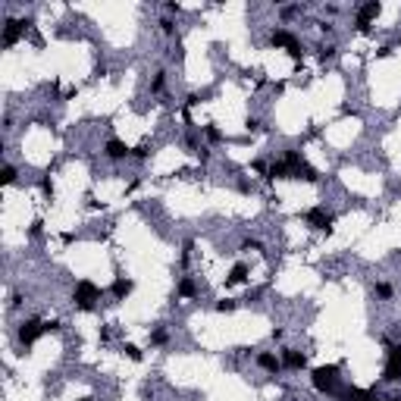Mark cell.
I'll return each mask as SVG.
<instances>
[{
    "mask_svg": "<svg viewBox=\"0 0 401 401\" xmlns=\"http://www.w3.org/2000/svg\"><path fill=\"white\" fill-rule=\"evenodd\" d=\"M204 135H207V141H220V138H223V132H220V128H213V125L204 128Z\"/></svg>",
    "mask_w": 401,
    "mask_h": 401,
    "instance_id": "obj_18",
    "label": "cell"
},
{
    "mask_svg": "<svg viewBox=\"0 0 401 401\" xmlns=\"http://www.w3.org/2000/svg\"><path fill=\"white\" fill-rule=\"evenodd\" d=\"M125 154H128V148L122 145L119 138H110V141H107V157H110V160H122Z\"/></svg>",
    "mask_w": 401,
    "mask_h": 401,
    "instance_id": "obj_10",
    "label": "cell"
},
{
    "mask_svg": "<svg viewBox=\"0 0 401 401\" xmlns=\"http://www.w3.org/2000/svg\"><path fill=\"white\" fill-rule=\"evenodd\" d=\"M128 292H132V279H122V276H119L116 282H113V295H116L119 301H122V298H125Z\"/></svg>",
    "mask_w": 401,
    "mask_h": 401,
    "instance_id": "obj_12",
    "label": "cell"
},
{
    "mask_svg": "<svg viewBox=\"0 0 401 401\" xmlns=\"http://www.w3.org/2000/svg\"><path fill=\"white\" fill-rule=\"evenodd\" d=\"M197 292V285H194V279H182V285H179V295L182 298H191Z\"/></svg>",
    "mask_w": 401,
    "mask_h": 401,
    "instance_id": "obj_15",
    "label": "cell"
},
{
    "mask_svg": "<svg viewBox=\"0 0 401 401\" xmlns=\"http://www.w3.org/2000/svg\"><path fill=\"white\" fill-rule=\"evenodd\" d=\"M82 401H91V398H82Z\"/></svg>",
    "mask_w": 401,
    "mask_h": 401,
    "instance_id": "obj_25",
    "label": "cell"
},
{
    "mask_svg": "<svg viewBox=\"0 0 401 401\" xmlns=\"http://www.w3.org/2000/svg\"><path fill=\"white\" fill-rule=\"evenodd\" d=\"M245 251H260V245H257V241H251V238H248V241H245Z\"/></svg>",
    "mask_w": 401,
    "mask_h": 401,
    "instance_id": "obj_23",
    "label": "cell"
},
{
    "mask_svg": "<svg viewBox=\"0 0 401 401\" xmlns=\"http://www.w3.org/2000/svg\"><path fill=\"white\" fill-rule=\"evenodd\" d=\"M28 28V22H19V19H7V28H4V44L13 47L19 41V35Z\"/></svg>",
    "mask_w": 401,
    "mask_h": 401,
    "instance_id": "obj_7",
    "label": "cell"
},
{
    "mask_svg": "<svg viewBox=\"0 0 401 401\" xmlns=\"http://www.w3.org/2000/svg\"><path fill=\"white\" fill-rule=\"evenodd\" d=\"M313 389L317 392H326V395H339V367H317L313 370Z\"/></svg>",
    "mask_w": 401,
    "mask_h": 401,
    "instance_id": "obj_1",
    "label": "cell"
},
{
    "mask_svg": "<svg viewBox=\"0 0 401 401\" xmlns=\"http://www.w3.org/2000/svg\"><path fill=\"white\" fill-rule=\"evenodd\" d=\"M257 364H260L263 370H270V373H276V370H279V361L273 354H260V357H257Z\"/></svg>",
    "mask_w": 401,
    "mask_h": 401,
    "instance_id": "obj_13",
    "label": "cell"
},
{
    "mask_svg": "<svg viewBox=\"0 0 401 401\" xmlns=\"http://www.w3.org/2000/svg\"><path fill=\"white\" fill-rule=\"evenodd\" d=\"M266 179H292V169L285 166V160H276L273 166H270V173H266Z\"/></svg>",
    "mask_w": 401,
    "mask_h": 401,
    "instance_id": "obj_11",
    "label": "cell"
},
{
    "mask_svg": "<svg viewBox=\"0 0 401 401\" xmlns=\"http://www.w3.org/2000/svg\"><path fill=\"white\" fill-rule=\"evenodd\" d=\"M154 91H163V73L154 79Z\"/></svg>",
    "mask_w": 401,
    "mask_h": 401,
    "instance_id": "obj_22",
    "label": "cell"
},
{
    "mask_svg": "<svg viewBox=\"0 0 401 401\" xmlns=\"http://www.w3.org/2000/svg\"><path fill=\"white\" fill-rule=\"evenodd\" d=\"M41 332H47V323H41V320H25L19 326V342L28 348V345H35V342L41 339Z\"/></svg>",
    "mask_w": 401,
    "mask_h": 401,
    "instance_id": "obj_3",
    "label": "cell"
},
{
    "mask_svg": "<svg viewBox=\"0 0 401 401\" xmlns=\"http://www.w3.org/2000/svg\"><path fill=\"white\" fill-rule=\"evenodd\" d=\"M385 379H389V382H398V379H401V345H392V348H389V361H385Z\"/></svg>",
    "mask_w": 401,
    "mask_h": 401,
    "instance_id": "obj_4",
    "label": "cell"
},
{
    "mask_svg": "<svg viewBox=\"0 0 401 401\" xmlns=\"http://www.w3.org/2000/svg\"><path fill=\"white\" fill-rule=\"evenodd\" d=\"M376 295L379 298H392V285L389 282H376Z\"/></svg>",
    "mask_w": 401,
    "mask_h": 401,
    "instance_id": "obj_16",
    "label": "cell"
},
{
    "mask_svg": "<svg viewBox=\"0 0 401 401\" xmlns=\"http://www.w3.org/2000/svg\"><path fill=\"white\" fill-rule=\"evenodd\" d=\"M217 310H220V313H229V310H235V301H229V298H226V301H220V304H217Z\"/></svg>",
    "mask_w": 401,
    "mask_h": 401,
    "instance_id": "obj_19",
    "label": "cell"
},
{
    "mask_svg": "<svg viewBox=\"0 0 401 401\" xmlns=\"http://www.w3.org/2000/svg\"><path fill=\"white\" fill-rule=\"evenodd\" d=\"M270 41H273L276 47H289V50H295L298 47V41H295V35H289V32H282V28H276L273 35H270Z\"/></svg>",
    "mask_w": 401,
    "mask_h": 401,
    "instance_id": "obj_8",
    "label": "cell"
},
{
    "mask_svg": "<svg viewBox=\"0 0 401 401\" xmlns=\"http://www.w3.org/2000/svg\"><path fill=\"white\" fill-rule=\"evenodd\" d=\"M73 298H76V304L82 307V310H91L97 301H100V289L94 282H88V279H82L79 285H76V292H73Z\"/></svg>",
    "mask_w": 401,
    "mask_h": 401,
    "instance_id": "obj_2",
    "label": "cell"
},
{
    "mask_svg": "<svg viewBox=\"0 0 401 401\" xmlns=\"http://www.w3.org/2000/svg\"><path fill=\"white\" fill-rule=\"evenodd\" d=\"M0 179H4V185H13V182H16V169H13V166H4V176H0Z\"/></svg>",
    "mask_w": 401,
    "mask_h": 401,
    "instance_id": "obj_17",
    "label": "cell"
},
{
    "mask_svg": "<svg viewBox=\"0 0 401 401\" xmlns=\"http://www.w3.org/2000/svg\"><path fill=\"white\" fill-rule=\"evenodd\" d=\"M245 276H248V266H245V263H235L232 273H229V282H232V285H235V282H245Z\"/></svg>",
    "mask_w": 401,
    "mask_h": 401,
    "instance_id": "obj_14",
    "label": "cell"
},
{
    "mask_svg": "<svg viewBox=\"0 0 401 401\" xmlns=\"http://www.w3.org/2000/svg\"><path fill=\"white\" fill-rule=\"evenodd\" d=\"M379 4H376V0H370V4H364L361 10H357V28H361V32H367V28H370V22H373L376 16H379Z\"/></svg>",
    "mask_w": 401,
    "mask_h": 401,
    "instance_id": "obj_5",
    "label": "cell"
},
{
    "mask_svg": "<svg viewBox=\"0 0 401 401\" xmlns=\"http://www.w3.org/2000/svg\"><path fill=\"white\" fill-rule=\"evenodd\" d=\"M151 151H148V145H141V148H135V157H148Z\"/></svg>",
    "mask_w": 401,
    "mask_h": 401,
    "instance_id": "obj_24",
    "label": "cell"
},
{
    "mask_svg": "<svg viewBox=\"0 0 401 401\" xmlns=\"http://www.w3.org/2000/svg\"><path fill=\"white\" fill-rule=\"evenodd\" d=\"M282 361H285V367H292V370H301L307 364V357L301 354V351H292V348H285V354H282Z\"/></svg>",
    "mask_w": 401,
    "mask_h": 401,
    "instance_id": "obj_9",
    "label": "cell"
},
{
    "mask_svg": "<svg viewBox=\"0 0 401 401\" xmlns=\"http://www.w3.org/2000/svg\"><path fill=\"white\" fill-rule=\"evenodd\" d=\"M125 354H128V357H132V361H141V351H138L135 345H125Z\"/></svg>",
    "mask_w": 401,
    "mask_h": 401,
    "instance_id": "obj_20",
    "label": "cell"
},
{
    "mask_svg": "<svg viewBox=\"0 0 401 401\" xmlns=\"http://www.w3.org/2000/svg\"><path fill=\"white\" fill-rule=\"evenodd\" d=\"M307 223H310L313 229H320V232H329V229H332V220H329V213H326L323 207L307 210Z\"/></svg>",
    "mask_w": 401,
    "mask_h": 401,
    "instance_id": "obj_6",
    "label": "cell"
},
{
    "mask_svg": "<svg viewBox=\"0 0 401 401\" xmlns=\"http://www.w3.org/2000/svg\"><path fill=\"white\" fill-rule=\"evenodd\" d=\"M163 342H166V332H163V329H157V332H154V345H163Z\"/></svg>",
    "mask_w": 401,
    "mask_h": 401,
    "instance_id": "obj_21",
    "label": "cell"
}]
</instances>
